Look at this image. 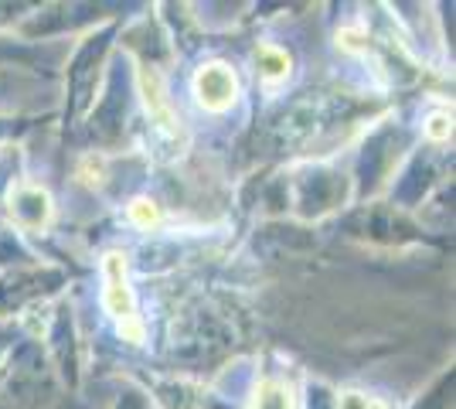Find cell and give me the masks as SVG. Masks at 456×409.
I'll use <instances>...</instances> for the list:
<instances>
[{
	"instance_id": "7",
	"label": "cell",
	"mask_w": 456,
	"mask_h": 409,
	"mask_svg": "<svg viewBox=\"0 0 456 409\" xmlns=\"http://www.w3.org/2000/svg\"><path fill=\"white\" fill-rule=\"evenodd\" d=\"M130 222L140 225V229H153L160 222V209L153 205L151 198H136L134 205H130Z\"/></svg>"
},
{
	"instance_id": "1",
	"label": "cell",
	"mask_w": 456,
	"mask_h": 409,
	"mask_svg": "<svg viewBox=\"0 0 456 409\" xmlns=\"http://www.w3.org/2000/svg\"><path fill=\"white\" fill-rule=\"evenodd\" d=\"M102 276H106V311L113 314L119 331L126 341L140 345L143 341V324L136 317V300L130 290V276H126V256L110 253L102 263Z\"/></svg>"
},
{
	"instance_id": "9",
	"label": "cell",
	"mask_w": 456,
	"mask_h": 409,
	"mask_svg": "<svg viewBox=\"0 0 456 409\" xmlns=\"http://www.w3.org/2000/svg\"><path fill=\"white\" fill-rule=\"evenodd\" d=\"M368 399L371 396H364V392H344L338 399V409H368Z\"/></svg>"
},
{
	"instance_id": "2",
	"label": "cell",
	"mask_w": 456,
	"mask_h": 409,
	"mask_svg": "<svg viewBox=\"0 0 456 409\" xmlns=\"http://www.w3.org/2000/svg\"><path fill=\"white\" fill-rule=\"evenodd\" d=\"M194 96L198 102L211 110V113H222L228 110L235 96H239V82L232 76V69L222 65V61H208L205 69H198V76H194Z\"/></svg>"
},
{
	"instance_id": "10",
	"label": "cell",
	"mask_w": 456,
	"mask_h": 409,
	"mask_svg": "<svg viewBox=\"0 0 456 409\" xmlns=\"http://www.w3.org/2000/svg\"><path fill=\"white\" fill-rule=\"evenodd\" d=\"M368 409H388V406H385L381 399H368Z\"/></svg>"
},
{
	"instance_id": "3",
	"label": "cell",
	"mask_w": 456,
	"mask_h": 409,
	"mask_svg": "<svg viewBox=\"0 0 456 409\" xmlns=\"http://www.w3.org/2000/svg\"><path fill=\"white\" fill-rule=\"evenodd\" d=\"M11 218L24 229H45L52 222V198L41 188H18L11 198Z\"/></svg>"
},
{
	"instance_id": "8",
	"label": "cell",
	"mask_w": 456,
	"mask_h": 409,
	"mask_svg": "<svg viewBox=\"0 0 456 409\" xmlns=\"http://www.w3.org/2000/svg\"><path fill=\"white\" fill-rule=\"evenodd\" d=\"M426 134L433 136V140H446V136L453 134V119L446 117V113H436V117H429V123H426Z\"/></svg>"
},
{
	"instance_id": "5",
	"label": "cell",
	"mask_w": 456,
	"mask_h": 409,
	"mask_svg": "<svg viewBox=\"0 0 456 409\" xmlns=\"http://www.w3.org/2000/svg\"><path fill=\"white\" fill-rule=\"evenodd\" d=\"M256 61H259V76L266 78L269 86H280V82L289 76V59H286V52L273 48V45H263V48L256 52Z\"/></svg>"
},
{
	"instance_id": "6",
	"label": "cell",
	"mask_w": 456,
	"mask_h": 409,
	"mask_svg": "<svg viewBox=\"0 0 456 409\" xmlns=\"http://www.w3.org/2000/svg\"><path fill=\"white\" fill-rule=\"evenodd\" d=\"M252 409H293V392L283 382H266L259 396H256V406Z\"/></svg>"
},
{
	"instance_id": "4",
	"label": "cell",
	"mask_w": 456,
	"mask_h": 409,
	"mask_svg": "<svg viewBox=\"0 0 456 409\" xmlns=\"http://www.w3.org/2000/svg\"><path fill=\"white\" fill-rule=\"evenodd\" d=\"M140 89H143V102L151 110V119H157V127L164 130H174V110L167 96H164V86L153 72H140Z\"/></svg>"
}]
</instances>
